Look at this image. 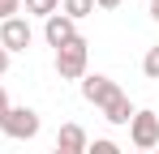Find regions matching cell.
Instances as JSON below:
<instances>
[{
  "label": "cell",
  "mask_w": 159,
  "mask_h": 154,
  "mask_svg": "<svg viewBox=\"0 0 159 154\" xmlns=\"http://www.w3.org/2000/svg\"><path fill=\"white\" fill-rule=\"evenodd\" d=\"M4 73H9V51L0 47V77H4Z\"/></svg>",
  "instance_id": "16"
},
{
  "label": "cell",
  "mask_w": 159,
  "mask_h": 154,
  "mask_svg": "<svg viewBox=\"0 0 159 154\" xmlns=\"http://www.w3.org/2000/svg\"><path fill=\"white\" fill-rule=\"evenodd\" d=\"M43 39H48V47H65V43H73L78 39V22H69L65 13H52L48 22H43Z\"/></svg>",
  "instance_id": "6"
},
{
  "label": "cell",
  "mask_w": 159,
  "mask_h": 154,
  "mask_svg": "<svg viewBox=\"0 0 159 154\" xmlns=\"http://www.w3.org/2000/svg\"><path fill=\"white\" fill-rule=\"evenodd\" d=\"M26 4V17H52V13H60V0H22Z\"/></svg>",
  "instance_id": "10"
},
{
  "label": "cell",
  "mask_w": 159,
  "mask_h": 154,
  "mask_svg": "<svg viewBox=\"0 0 159 154\" xmlns=\"http://www.w3.org/2000/svg\"><path fill=\"white\" fill-rule=\"evenodd\" d=\"M155 154H159V150H155Z\"/></svg>",
  "instance_id": "20"
},
{
  "label": "cell",
  "mask_w": 159,
  "mask_h": 154,
  "mask_svg": "<svg viewBox=\"0 0 159 154\" xmlns=\"http://www.w3.org/2000/svg\"><path fill=\"white\" fill-rule=\"evenodd\" d=\"M103 120L107 124H129L133 120V103H129V94H116V99L103 107Z\"/></svg>",
  "instance_id": "8"
},
{
  "label": "cell",
  "mask_w": 159,
  "mask_h": 154,
  "mask_svg": "<svg viewBox=\"0 0 159 154\" xmlns=\"http://www.w3.org/2000/svg\"><path fill=\"white\" fill-rule=\"evenodd\" d=\"M9 107H13V103H9V94H4V86H0V120L9 116Z\"/></svg>",
  "instance_id": "14"
},
{
  "label": "cell",
  "mask_w": 159,
  "mask_h": 154,
  "mask_svg": "<svg viewBox=\"0 0 159 154\" xmlns=\"http://www.w3.org/2000/svg\"><path fill=\"white\" fill-rule=\"evenodd\" d=\"M86 60H90V43L78 34L73 43H65L56 51V77L60 81H82L86 77Z\"/></svg>",
  "instance_id": "1"
},
{
  "label": "cell",
  "mask_w": 159,
  "mask_h": 154,
  "mask_svg": "<svg viewBox=\"0 0 159 154\" xmlns=\"http://www.w3.org/2000/svg\"><path fill=\"white\" fill-rule=\"evenodd\" d=\"M142 73L151 77V81H159V43L146 47V56H142Z\"/></svg>",
  "instance_id": "11"
},
{
  "label": "cell",
  "mask_w": 159,
  "mask_h": 154,
  "mask_svg": "<svg viewBox=\"0 0 159 154\" xmlns=\"http://www.w3.org/2000/svg\"><path fill=\"white\" fill-rule=\"evenodd\" d=\"M86 154H120V146H116V141H107V137H95V141L86 146Z\"/></svg>",
  "instance_id": "12"
},
{
  "label": "cell",
  "mask_w": 159,
  "mask_h": 154,
  "mask_svg": "<svg viewBox=\"0 0 159 154\" xmlns=\"http://www.w3.org/2000/svg\"><path fill=\"white\" fill-rule=\"evenodd\" d=\"M125 0H95V9H120Z\"/></svg>",
  "instance_id": "15"
},
{
  "label": "cell",
  "mask_w": 159,
  "mask_h": 154,
  "mask_svg": "<svg viewBox=\"0 0 159 154\" xmlns=\"http://www.w3.org/2000/svg\"><path fill=\"white\" fill-rule=\"evenodd\" d=\"M60 13H65L69 22H82V17H90V13H95V0H65V4H60Z\"/></svg>",
  "instance_id": "9"
},
{
  "label": "cell",
  "mask_w": 159,
  "mask_h": 154,
  "mask_svg": "<svg viewBox=\"0 0 159 154\" xmlns=\"http://www.w3.org/2000/svg\"><path fill=\"white\" fill-rule=\"evenodd\" d=\"M129 141H133V150H142V154L159 150V116H155V111H133Z\"/></svg>",
  "instance_id": "3"
},
{
  "label": "cell",
  "mask_w": 159,
  "mask_h": 154,
  "mask_svg": "<svg viewBox=\"0 0 159 154\" xmlns=\"http://www.w3.org/2000/svg\"><path fill=\"white\" fill-rule=\"evenodd\" d=\"M133 154H142V150H133Z\"/></svg>",
  "instance_id": "19"
},
{
  "label": "cell",
  "mask_w": 159,
  "mask_h": 154,
  "mask_svg": "<svg viewBox=\"0 0 159 154\" xmlns=\"http://www.w3.org/2000/svg\"><path fill=\"white\" fill-rule=\"evenodd\" d=\"M86 146H90V137H86V128L82 124H60V133H56V150H65V154H86Z\"/></svg>",
  "instance_id": "7"
},
{
  "label": "cell",
  "mask_w": 159,
  "mask_h": 154,
  "mask_svg": "<svg viewBox=\"0 0 159 154\" xmlns=\"http://www.w3.org/2000/svg\"><path fill=\"white\" fill-rule=\"evenodd\" d=\"M116 94H125V90H120L112 77H103V73H86V77H82V99L90 103V107H99V111H103Z\"/></svg>",
  "instance_id": "4"
},
{
  "label": "cell",
  "mask_w": 159,
  "mask_h": 154,
  "mask_svg": "<svg viewBox=\"0 0 159 154\" xmlns=\"http://www.w3.org/2000/svg\"><path fill=\"white\" fill-rule=\"evenodd\" d=\"M52 154H65V150H52Z\"/></svg>",
  "instance_id": "18"
},
{
  "label": "cell",
  "mask_w": 159,
  "mask_h": 154,
  "mask_svg": "<svg viewBox=\"0 0 159 154\" xmlns=\"http://www.w3.org/2000/svg\"><path fill=\"white\" fill-rule=\"evenodd\" d=\"M151 17H155V22H159V0H151Z\"/></svg>",
  "instance_id": "17"
},
{
  "label": "cell",
  "mask_w": 159,
  "mask_h": 154,
  "mask_svg": "<svg viewBox=\"0 0 159 154\" xmlns=\"http://www.w3.org/2000/svg\"><path fill=\"white\" fill-rule=\"evenodd\" d=\"M17 13H22V0H0V22L17 17Z\"/></svg>",
  "instance_id": "13"
},
{
  "label": "cell",
  "mask_w": 159,
  "mask_h": 154,
  "mask_svg": "<svg viewBox=\"0 0 159 154\" xmlns=\"http://www.w3.org/2000/svg\"><path fill=\"white\" fill-rule=\"evenodd\" d=\"M30 43H34V30H30L26 17H9V22H0V47L9 51H26Z\"/></svg>",
  "instance_id": "5"
},
{
  "label": "cell",
  "mask_w": 159,
  "mask_h": 154,
  "mask_svg": "<svg viewBox=\"0 0 159 154\" xmlns=\"http://www.w3.org/2000/svg\"><path fill=\"white\" fill-rule=\"evenodd\" d=\"M0 133L13 137V141L39 137V111H34V107H9V116L0 120Z\"/></svg>",
  "instance_id": "2"
}]
</instances>
